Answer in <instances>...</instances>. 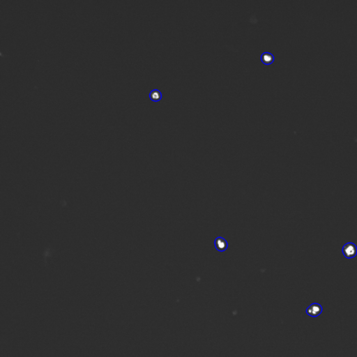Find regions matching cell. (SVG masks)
I'll return each mask as SVG.
<instances>
[{"label":"cell","mask_w":357,"mask_h":357,"mask_svg":"<svg viewBox=\"0 0 357 357\" xmlns=\"http://www.w3.org/2000/svg\"><path fill=\"white\" fill-rule=\"evenodd\" d=\"M150 95H151V97L152 98V99H158V98H159V99H160V98H161V96H162L161 93H160V91H159V92H158V93H156V91H153L151 92V94H150Z\"/></svg>","instance_id":"obj_4"},{"label":"cell","mask_w":357,"mask_h":357,"mask_svg":"<svg viewBox=\"0 0 357 357\" xmlns=\"http://www.w3.org/2000/svg\"><path fill=\"white\" fill-rule=\"evenodd\" d=\"M262 63L266 65H269L273 62L274 58L273 55L269 52H264L262 55Z\"/></svg>","instance_id":"obj_1"},{"label":"cell","mask_w":357,"mask_h":357,"mask_svg":"<svg viewBox=\"0 0 357 357\" xmlns=\"http://www.w3.org/2000/svg\"><path fill=\"white\" fill-rule=\"evenodd\" d=\"M356 248V246H353L352 245L350 244L349 246H348V245H345V246L343 247V253H344L345 257H349V251H351L352 253H354V249ZM355 255V254H354Z\"/></svg>","instance_id":"obj_3"},{"label":"cell","mask_w":357,"mask_h":357,"mask_svg":"<svg viewBox=\"0 0 357 357\" xmlns=\"http://www.w3.org/2000/svg\"><path fill=\"white\" fill-rule=\"evenodd\" d=\"M318 312H320V306L318 305V304H312V305H311L310 307L308 308V312L307 313L310 316H312V315H319V313Z\"/></svg>","instance_id":"obj_2"}]
</instances>
